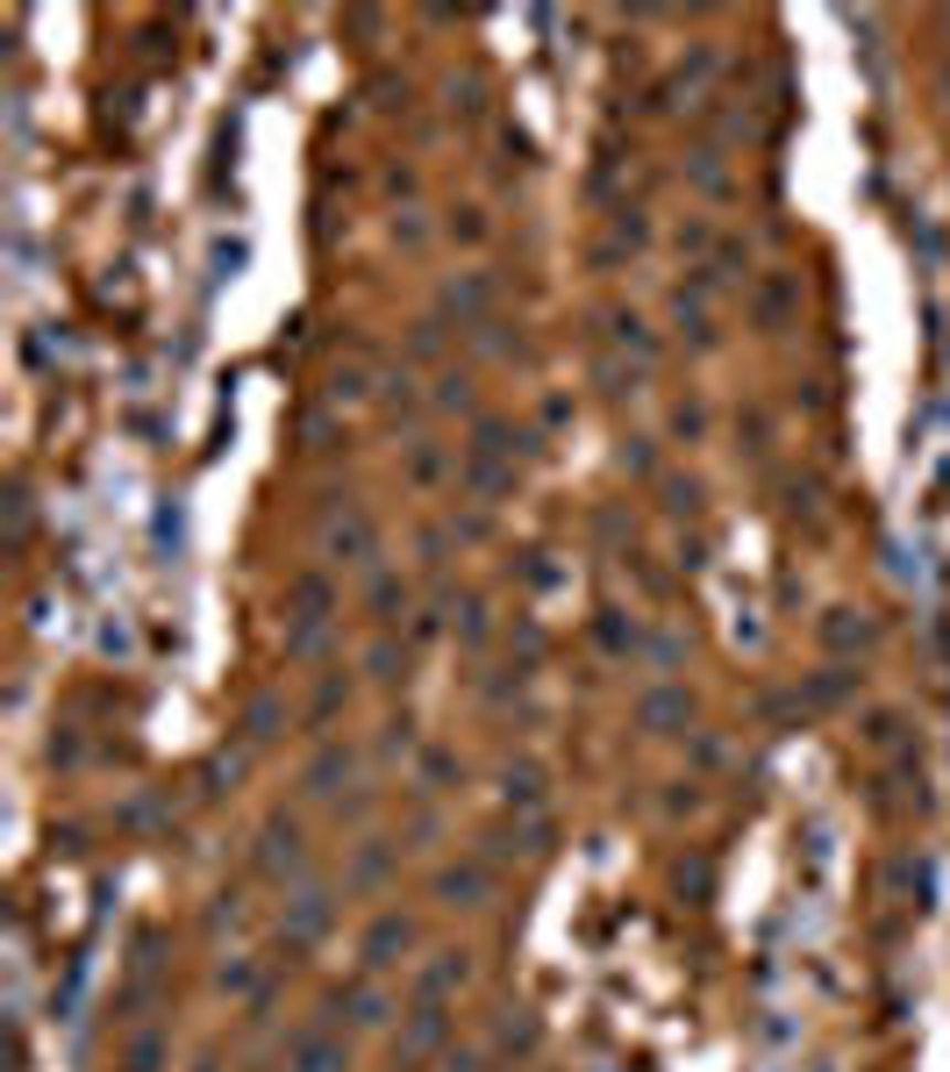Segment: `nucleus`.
Returning a JSON list of instances; mask_svg holds the SVG:
<instances>
[{
    "label": "nucleus",
    "instance_id": "obj_1",
    "mask_svg": "<svg viewBox=\"0 0 950 1072\" xmlns=\"http://www.w3.org/2000/svg\"><path fill=\"white\" fill-rule=\"evenodd\" d=\"M515 450H536V436L530 429H515V422H501V415H479L472 422V444H465V465H458V479H465V493H508V458Z\"/></svg>",
    "mask_w": 950,
    "mask_h": 1072
},
{
    "label": "nucleus",
    "instance_id": "obj_2",
    "mask_svg": "<svg viewBox=\"0 0 950 1072\" xmlns=\"http://www.w3.org/2000/svg\"><path fill=\"white\" fill-rule=\"evenodd\" d=\"M329 615H337V586L322 572H293L286 586V658L293 666H314L329 651Z\"/></svg>",
    "mask_w": 950,
    "mask_h": 1072
},
{
    "label": "nucleus",
    "instance_id": "obj_3",
    "mask_svg": "<svg viewBox=\"0 0 950 1072\" xmlns=\"http://www.w3.org/2000/svg\"><path fill=\"white\" fill-rule=\"evenodd\" d=\"M322 551L343 558V565H372V558H380L372 516L351 501V493H329V501H322Z\"/></svg>",
    "mask_w": 950,
    "mask_h": 1072
},
{
    "label": "nucleus",
    "instance_id": "obj_4",
    "mask_svg": "<svg viewBox=\"0 0 950 1072\" xmlns=\"http://www.w3.org/2000/svg\"><path fill=\"white\" fill-rule=\"evenodd\" d=\"M329 915H337V901L322 894V887H300L293 901H286V923H279V958L286 965H300L314 951V937L329 930Z\"/></svg>",
    "mask_w": 950,
    "mask_h": 1072
},
{
    "label": "nucleus",
    "instance_id": "obj_5",
    "mask_svg": "<svg viewBox=\"0 0 950 1072\" xmlns=\"http://www.w3.org/2000/svg\"><path fill=\"white\" fill-rule=\"evenodd\" d=\"M258 872H265V880H300V872H308V837H300L293 815H271V822H265Z\"/></svg>",
    "mask_w": 950,
    "mask_h": 1072
},
{
    "label": "nucleus",
    "instance_id": "obj_6",
    "mask_svg": "<svg viewBox=\"0 0 950 1072\" xmlns=\"http://www.w3.org/2000/svg\"><path fill=\"white\" fill-rule=\"evenodd\" d=\"M286 1072H351V1051L322 1022H300V1030H286Z\"/></svg>",
    "mask_w": 950,
    "mask_h": 1072
},
{
    "label": "nucleus",
    "instance_id": "obj_7",
    "mask_svg": "<svg viewBox=\"0 0 950 1072\" xmlns=\"http://www.w3.org/2000/svg\"><path fill=\"white\" fill-rule=\"evenodd\" d=\"M415 951V915H372V930H365V944H357V958H365V973H394V965Z\"/></svg>",
    "mask_w": 950,
    "mask_h": 1072
},
{
    "label": "nucleus",
    "instance_id": "obj_8",
    "mask_svg": "<svg viewBox=\"0 0 950 1072\" xmlns=\"http://www.w3.org/2000/svg\"><path fill=\"white\" fill-rule=\"evenodd\" d=\"M444 1037H450V1008H444V1001H415V1008H407V1030H401L394 1059H401V1065H421L436 1044H444Z\"/></svg>",
    "mask_w": 950,
    "mask_h": 1072
},
{
    "label": "nucleus",
    "instance_id": "obj_9",
    "mask_svg": "<svg viewBox=\"0 0 950 1072\" xmlns=\"http://www.w3.org/2000/svg\"><path fill=\"white\" fill-rule=\"evenodd\" d=\"M487 894H493L487 858H465V866L436 872V901H444V909H487Z\"/></svg>",
    "mask_w": 950,
    "mask_h": 1072
},
{
    "label": "nucleus",
    "instance_id": "obj_10",
    "mask_svg": "<svg viewBox=\"0 0 950 1072\" xmlns=\"http://www.w3.org/2000/svg\"><path fill=\"white\" fill-rule=\"evenodd\" d=\"M693 722V693L686 687H651L637 701V730H651V736H672V730H686Z\"/></svg>",
    "mask_w": 950,
    "mask_h": 1072
},
{
    "label": "nucleus",
    "instance_id": "obj_11",
    "mask_svg": "<svg viewBox=\"0 0 950 1072\" xmlns=\"http://www.w3.org/2000/svg\"><path fill=\"white\" fill-rule=\"evenodd\" d=\"M487 308H493V272H458L444 286V315H458V322H487Z\"/></svg>",
    "mask_w": 950,
    "mask_h": 1072
},
{
    "label": "nucleus",
    "instance_id": "obj_12",
    "mask_svg": "<svg viewBox=\"0 0 950 1072\" xmlns=\"http://www.w3.org/2000/svg\"><path fill=\"white\" fill-rule=\"evenodd\" d=\"M594 644H600V658H637L643 651V623L629 608H600L594 615Z\"/></svg>",
    "mask_w": 950,
    "mask_h": 1072
},
{
    "label": "nucleus",
    "instance_id": "obj_13",
    "mask_svg": "<svg viewBox=\"0 0 950 1072\" xmlns=\"http://www.w3.org/2000/svg\"><path fill=\"white\" fill-rule=\"evenodd\" d=\"M343 779H351V744H322V751L308 758V773H300V787H308L314 802H329Z\"/></svg>",
    "mask_w": 950,
    "mask_h": 1072
},
{
    "label": "nucleus",
    "instance_id": "obj_14",
    "mask_svg": "<svg viewBox=\"0 0 950 1072\" xmlns=\"http://www.w3.org/2000/svg\"><path fill=\"white\" fill-rule=\"evenodd\" d=\"M465 979H472V958L465 951H436V965H421V979H415V1001H444Z\"/></svg>",
    "mask_w": 950,
    "mask_h": 1072
},
{
    "label": "nucleus",
    "instance_id": "obj_15",
    "mask_svg": "<svg viewBox=\"0 0 950 1072\" xmlns=\"http://www.w3.org/2000/svg\"><path fill=\"white\" fill-rule=\"evenodd\" d=\"M822 644L836 658H851V651H865V644H872V623H865V615H851V608H829L822 615Z\"/></svg>",
    "mask_w": 950,
    "mask_h": 1072
},
{
    "label": "nucleus",
    "instance_id": "obj_16",
    "mask_svg": "<svg viewBox=\"0 0 950 1072\" xmlns=\"http://www.w3.org/2000/svg\"><path fill=\"white\" fill-rule=\"evenodd\" d=\"M793 300H801V286H793V272H772V279L758 286V329H787Z\"/></svg>",
    "mask_w": 950,
    "mask_h": 1072
},
{
    "label": "nucleus",
    "instance_id": "obj_17",
    "mask_svg": "<svg viewBox=\"0 0 950 1072\" xmlns=\"http://www.w3.org/2000/svg\"><path fill=\"white\" fill-rule=\"evenodd\" d=\"M329 1016H351L357 1030H372V1022H386V1001H380V987H343V994H329Z\"/></svg>",
    "mask_w": 950,
    "mask_h": 1072
},
{
    "label": "nucleus",
    "instance_id": "obj_18",
    "mask_svg": "<svg viewBox=\"0 0 950 1072\" xmlns=\"http://www.w3.org/2000/svg\"><path fill=\"white\" fill-rule=\"evenodd\" d=\"M279 730H286V708L271 701V693H250V701H244V744L258 751V744H271Z\"/></svg>",
    "mask_w": 950,
    "mask_h": 1072
},
{
    "label": "nucleus",
    "instance_id": "obj_19",
    "mask_svg": "<svg viewBox=\"0 0 950 1072\" xmlns=\"http://www.w3.org/2000/svg\"><path fill=\"white\" fill-rule=\"evenodd\" d=\"M386 872H394V843H357V858H351V894H372Z\"/></svg>",
    "mask_w": 950,
    "mask_h": 1072
},
{
    "label": "nucleus",
    "instance_id": "obj_20",
    "mask_svg": "<svg viewBox=\"0 0 950 1072\" xmlns=\"http://www.w3.org/2000/svg\"><path fill=\"white\" fill-rule=\"evenodd\" d=\"M857 679H865V672H851V666H822V672L808 679V701H814V708H843V701L857 693Z\"/></svg>",
    "mask_w": 950,
    "mask_h": 1072
},
{
    "label": "nucleus",
    "instance_id": "obj_21",
    "mask_svg": "<svg viewBox=\"0 0 950 1072\" xmlns=\"http://www.w3.org/2000/svg\"><path fill=\"white\" fill-rule=\"evenodd\" d=\"M501 794H508V808L536 815L543 808V773H536V765H508V773H501Z\"/></svg>",
    "mask_w": 950,
    "mask_h": 1072
},
{
    "label": "nucleus",
    "instance_id": "obj_22",
    "mask_svg": "<svg viewBox=\"0 0 950 1072\" xmlns=\"http://www.w3.org/2000/svg\"><path fill=\"white\" fill-rule=\"evenodd\" d=\"M365 608H372V623H386V629H394V615L407 608V586L394 580V572H372V586H365Z\"/></svg>",
    "mask_w": 950,
    "mask_h": 1072
},
{
    "label": "nucleus",
    "instance_id": "obj_23",
    "mask_svg": "<svg viewBox=\"0 0 950 1072\" xmlns=\"http://www.w3.org/2000/svg\"><path fill=\"white\" fill-rule=\"evenodd\" d=\"M672 322L686 329V343H693V351H707V343H715V322H707V308H701V300L686 294V286L672 294Z\"/></svg>",
    "mask_w": 950,
    "mask_h": 1072
},
{
    "label": "nucleus",
    "instance_id": "obj_24",
    "mask_svg": "<svg viewBox=\"0 0 950 1072\" xmlns=\"http://www.w3.org/2000/svg\"><path fill=\"white\" fill-rule=\"evenodd\" d=\"M686 172H693V187L707 193V201H729V172H722V150L707 144V150H693L686 158Z\"/></svg>",
    "mask_w": 950,
    "mask_h": 1072
},
{
    "label": "nucleus",
    "instance_id": "obj_25",
    "mask_svg": "<svg viewBox=\"0 0 950 1072\" xmlns=\"http://www.w3.org/2000/svg\"><path fill=\"white\" fill-rule=\"evenodd\" d=\"M444 444H429V436H415V444H407V479H415V487H436V479H444Z\"/></svg>",
    "mask_w": 950,
    "mask_h": 1072
},
{
    "label": "nucleus",
    "instance_id": "obj_26",
    "mask_svg": "<svg viewBox=\"0 0 950 1072\" xmlns=\"http://www.w3.org/2000/svg\"><path fill=\"white\" fill-rule=\"evenodd\" d=\"M343 701H351V679H343V672H329L322 687H314V701H308V730H322V722L337 715Z\"/></svg>",
    "mask_w": 950,
    "mask_h": 1072
},
{
    "label": "nucleus",
    "instance_id": "obj_27",
    "mask_svg": "<svg viewBox=\"0 0 950 1072\" xmlns=\"http://www.w3.org/2000/svg\"><path fill=\"white\" fill-rule=\"evenodd\" d=\"M658 493H665V516L672 522H686V516H701V479H658Z\"/></svg>",
    "mask_w": 950,
    "mask_h": 1072
},
{
    "label": "nucleus",
    "instance_id": "obj_28",
    "mask_svg": "<svg viewBox=\"0 0 950 1072\" xmlns=\"http://www.w3.org/2000/svg\"><path fill=\"white\" fill-rule=\"evenodd\" d=\"M515 851L522 858H551L557 851V822H551V815H530V822L515 829Z\"/></svg>",
    "mask_w": 950,
    "mask_h": 1072
},
{
    "label": "nucleus",
    "instance_id": "obj_29",
    "mask_svg": "<svg viewBox=\"0 0 950 1072\" xmlns=\"http://www.w3.org/2000/svg\"><path fill=\"white\" fill-rule=\"evenodd\" d=\"M337 444H343V429H337V422L322 415V407H314V415H300V450H314V458H329Z\"/></svg>",
    "mask_w": 950,
    "mask_h": 1072
},
{
    "label": "nucleus",
    "instance_id": "obj_30",
    "mask_svg": "<svg viewBox=\"0 0 950 1072\" xmlns=\"http://www.w3.org/2000/svg\"><path fill=\"white\" fill-rule=\"evenodd\" d=\"M865 744L872 751H900L908 744V722H900L894 708H879V715H865Z\"/></svg>",
    "mask_w": 950,
    "mask_h": 1072
},
{
    "label": "nucleus",
    "instance_id": "obj_31",
    "mask_svg": "<svg viewBox=\"0 0 950 1072\" xmlns=\"http://www.w3.org/2000/svg\"><path fill=\"white\" fill-rule=\"evenodd\" d=\"M429 401H436V407H450V415H472V407H479V394H472V380H465V372H444Z\"/></svg>",
    "mask_w": 950,
    "mask_h": 1072
},
{
    "label": "nucleus",
    "instance_id": "obj_32",
    "mask_svg": "<svg viewBox=\"0 0 950 1072\" xmlns=\"http://www.w3.org/2000/svg\"><path fill=\"white\" fill-rule=\"evenodd\" d=\"M380 401H386V415L401 422V415H415V401H421V394H415V380H407V372L394 365V372L380 380Z\"/></svg>",
    "mask_w": 950,
    "mask_h": 1072
},
{
    "label": "nucleus",
    "instance_id": "obj_33",
    "mask_svg": "<svg viewBox=\"0 0 950 1072\" xmlns=\"http://www.w3.org/2000/svg\"><path fill=\"white\" fill-rule=\"evenodd\" d=\"M158 1065H164V1037H158V1030H136V1037H129L122 1072H158Z\"/></svg>",
    "mask_w": 950,
    "mask_h": 1072
},
{
    "label": "nucleus",
    "instance_id": "obj_34",
    "mask_svg": "<svg viewBox=\"0 0 950 1072\" xmlns=\"http://www.w3.org/2000/svg\"><path fill=\"white\" fill-rule=\"evenodd\" d=\"M472 343H479V351H493V358L522 351V337H508V322H501V315H487V322H472Z\"/></svg>",
    "mask_w": 950,
    "mask_h": 1072
},
{
    "label": "nucleus",
    "instance_id": "obj_35",
    "mask_svg": "<svg viewBox=\"0 0 950 1072\" xmlns=\"http://www.w3.org/2000/svg\"><path fill=\"white\" fill-rule=\"evenodd\" d=\"M236 773H244V758H207L201 765V802H215L222 787H236Z\"/></svg>",
    "mask_w": 950,
    "mask_h": 1072
},
{
    "label": "nucleus",
    "instance_id": "obj_36",
    "mask_svg": "<svg viewBox=\"0 0 950 1072\" xmlns=\"http://www.w3.org/2000/svg\"><path fill=\"white\" fill-rule=\"evenodd\" d=\"M0 508H8V551H22V543H29V493L8 487V501H0Z\"/></svg>",
    "mask_w": 950,
    "mask_h": 1072
},
{
    "label": "nucleus",
    "instance_id": "obj_37",
    "mask_svg": "<svg viewBox=\"0 0 950 1072\" xmlns=\"http://www.w3.org/2000/svg\"><path fill=\"white\" fill-rule=\"evenodd\" d=\"M365 672H372V679H401V644H394V637H372Z\"/></svg>",
    "mask_w": 950,
    "mask_h": 1072
},
{
    "label": "nucleus",
    "instance_id": "obj_38",
    "mask_svg": "<svg viewBox=\"0 0 950 1072\" xmlns=\"http://www.w3.org/2000/svg\"><path fill=\"white\" fill-rule=\"evenodd\" d=\"M615 343H622V351H637V358H651V351H658L651 329H643L637 315H615Z\"/></svg>",
    "mask_w": 950,
    "mask_h": 1072
},
{
    "label": "nucleus",
    "instance_id": "obj_39",
    "mask_svg": "<svg viewBox=\"0 0 950 1072\" xmlns=\"http://www.w3.org/2000/svg\"><path fill=\"white\" fill-rule=\"evenodd\" d=\"M436 351H444V322H415V329H407V358H421V365H429Z\"/></svg>",
    "mask_w": 950,
    "mask_h": 1072
},
{
    "label": "nucleus",
    "instance_id": "obj_40",
    "mask_svg": "<svg viewBox=\"0 0 950 1072\" xmlns=\"http://www.w3.org/2000/svg\"><path fill=\"white\" fill-rule=\"evenodd\" d=\"M458 773H465V765L450 758V751H421V779H429V787H450Z\"/></svg>",
    "mask_w": 950,
    "mask_h": 1072
},
{
    "label": "nucleus",
    "instance_id": "obj_41",
    "mask_svg": "<svg viewBox=\"0 0 950 1072\" xmlns=\"http://www.w3.org/2000/svg\"><path fill=\"white\" fill-rule=\"evenodd\" d=\"M158 815H164V802H158V794H136V802H129L122 815H115V822H122V829H150Z\"/></svg>",
    "mask_w": 950,
    "mask_h": 1072
},
{
    "label": "nucleus",
    "instance_id": "obj_42",
    "mask_svg": "<svg viewBox=\"0 0 950 1072\" xmlns=\"http://www.w3.org/2000/svg\"><path fill=\"white\" fill-rule=\"evenodd\" d=\"M643 236H651V222H643V208H622V215H615V244H622V251H637Z\"/></svg>",
    "mask_w": 950,
    "mask_h": 1072
},
{
    "label": "nucleus",
    "instance_id": "obj_43",
    "mask_svg": "<svg viewBox=\"0 0 950 1072\" xmlns=\"http://www.w3.org/2000/svg\"><path fill=\"white\" fill-rule=\"evenodd\" d=\"M458 637H465V644H487V601L465 594V608H458Z\"/></svg>",
    "mask_w": 950,
    "mask_h": 1072
},
{
    "label": "nucleus",
    "instance_id": "obj_44",
    "mask_svg": "<svg viewBox=\"0 0 950 1072\" xmlns=\"http://www.w3.org/2000/svg\"><path fill=\"white\" fill-rule=\"evenodd\" d=\"M736 436H744V450H765V436H772L765 407H744V415H736Z\"/></svg>",
    "mask_w": 950,
    "mask_h": 1072
},
{
    "label": "nucleus",
    "instance_id": "obj_45",
    "mask_svg": "<svg viewBox=\"0 0 950 1072\" xmlns=\"http://www.w3.org/2000/svg\"><path fill=\"white\" fill-rule=\"evenodd\" d=\"M450 236H458V244H479V236H487V215H479V208H458V215H450Z\"/></svg>",
    "mask_w": 950,
    "mask_h": 1072
},
{
    "label": "nucleus",
    "instance_id": "obj_46",
    "mask_svg": "<svg viewBox=\"0 0 950 1072\" xmlns=\"http://www.w3.org/2000/svg\"><path fill=\"white\" fill-rule=\"evenodd\" d=\"M501 1044H508V1051H530V1044H536V1022H530V1016H508V1022H501Z\"/></svg>",
    "mask_w": 950,
    "mask_h": 1072
},
{
    "label": "nucleus",
    "instance_id": "obj_47",
    "mask_svg": "<svg viewBox=\"0 0 950 1072\" xmlns=\"http://www.w3.org/2000/svg\"><path fill=\"white\" fill-rule=\"evenodd\" d=\"M701 429H707L701 401H679V407H672V436H701Z\"/></svg>",
    "mask_w": 950,
    "mask_h": 1072
},
{
    "label": "nucleus",
    "instance_id": "obj_48",
    "mask_svg": "<svg viewBox=\"0 0 950 1072\" xmlns=\"http://www.w3.org/2000/svg\"><path fill=\"white\" fill-rule=\"evenodd\" d=\"M814 501H822L814 479H787V508H793V516H814Z\"/></svg>",
    "mask_w": 950,
    "mask_h": 1072
},
{
    "label": "nucleus",
    "instance_id": "obj_49",
    "mask_svg": "<svg viewBox=\"0 0 950 1072\" xmlns=\"http://www.w3.org/2000/svg\"><path fill=\"white\" fill-rule=\"evenodd\" d=\"M222 987H230V994H258V973H250L244 958H230V965H222Z\"/></svg>",
    "mask_w": 950,
    "mask_h": 1072
},
{
    "label": "nucleus",
    "instance_id": "obj_50",
    "mask_svg": "<svg viewBox=\"0 0 950 1072\" xmlns=\"http://www.w3.org/2000/svg\"><path fill=\"white\" fill-rule=\"evenodd\" d=\"M600 380H608V394H629V386H637V365H615V358H600Z\"/></svg>",
    "mask_w": 950,
    "mask_h": 1072
},
{
    "label": "nucleus",
    "instance_id": "obj_51",
    "mask_svg": "<svg viewBox=\"0 0 950 1072\" xmlns=\"http://www.w3.org/2000/svg\"><path fill=\"white\" fill-rule=\"evenodd\" d=\"M365 394V372H337V380H329V401H357Z\"/></svg>",
    "mask_w": 950,
    "mask_h": 1072
},
{
    "label": "nucleus",
    "instance_id": "obj_52",
    "mask_svg": "<svg viewBox=\"0 0 950 1072\" xmlns=\"http://www.w3.org/2000/svg\"><path fill=\"white\" fill-rule=\"evenodd\" d=\"M522 580H530V586H551V580H557V572H551V558H543V551H530V565H522Z\"/></svg>",
    "mask_w": 950,
    "mask_h": 1072
},
{
    "label": "nucleus",
    "instance_id": "obj_53",
    "mask_svg": "<svg viewBox=\"0 0 950 1072\" xmlns=\"http://www.w3.org/2000/svg\"><path fill=\"white\" fill-rule=\"evenodd\" d=\"M643 651H651V666H679V637H651Z\"/></svg>",
    "mask_w": 950,
    "mask_h": 1072
},
{
    "label": "nucleus",
    "instance_id": "obj_54",
    "mask_svg": "<svg viewBox=\"0 0 950 1072\" xmlns=\"http://www.w3.org/2000/svg\"><path fill=\"white\" fill-rule=\"evenodd\" d=\"M665 808H672V815H693V808H701V787H693V779H686V787H679V794H665Z\"/></svg>",
    "mask_w": 950,
    "mask_h": 1072
},
{
    "label": "nucleus",
    "instance_id": "obj_55",
    "mask_svg": "<svg viewBox=\"0 0 950 1072\" xmlns=\"http://www.w3.org/2000/svg\"><path fill=\"white\" fill-rule=\"evenodd\" d=\"M444 1072H479V1051H472V1044H458V1051H444Z\"/></svg>",
    "mask_w": 950,
    "mask_h": 1072
},
{
    "label": "nucleus",
    "instance_id": "obj_56",
    "mask_svg": "<svg viewBox=\"0 0 950 1072\" xmlns=\"http://www.w3.org/2000/svg\"><path fill=\"white\" fill-rule=\"evenodd\" d=\"M622 465H629V473H637V479H643V473H651V465H658V458H651V444H629V450H622Z\"/></svg>",
    "mask_w": 950,
    "mask_h": 1072
},
{
    "label": "nucleus",
    "instance_id": "obj_57",
    "mask_svg": "<svg viewBox=\"0 0 950 1072\" xmlns=\"http://www.w3.org/2000/svg\"><path fill=\"white\" fill-rule=\"evenodd\" d=\"M394 236H401L407 251H415V244H421V236H429V230H421V215H401V222H394Z\"/></svg>",
    "mask_w": 950,
    "mask_h": 1072
},
{
    "label": "nucleus",
    "instance_id": "obj_58",
    "mask_svg": "<svg viewBox=\"0 0 950 1072\" xmlns=\"http://www.w3.org/2000/svg\"><path fill=\"white\" fill-rule=\"evenodd\" d=\"M943 36H950V8H943Z\"/></svg>",
    "mask_w": 950,
    "mask_h": 1072
},
{
    "label": "nucleus",
    "instance_id": "obj_59",
    "mask_svg": "<svg viewBox=\"0 0 950 1072\" xmlns=\"http://www.w3.org/2000/svg\"><path fill=\"white\" fill-rule=\"evenodd\" d=\"M937 86H943V94H950V72H943V79H937Z\"/></svg>",
    "mask_w": 950,
    "mask_h": 1072
}]
</instances>
